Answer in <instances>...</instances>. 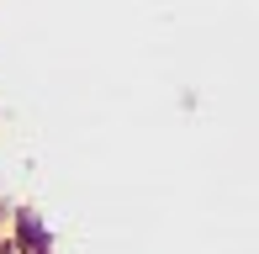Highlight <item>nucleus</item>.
<instances>
[]
</instances>
